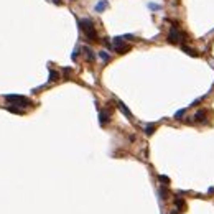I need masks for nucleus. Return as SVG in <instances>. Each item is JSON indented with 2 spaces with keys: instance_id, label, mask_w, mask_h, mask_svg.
<instances>
[{
  "instance_id": "f257e3e1",
  "label": "nucleus",
  "mask_w": 214,
  "mask_h": 214,
  "mask_svg": "<svg viewBox=\"0 0 214 214\" xmlns=\"http://www.w3.org/2000/svg\"><path fill=\"white\" fill-rule=\"evenodd\" d=\"M79 26H81V30L84 32L86 38H87V41L94 43L97 41V32H96V26H94L92 20L91 18H82V20H79Z\"/></svg>"
},
{
  "instance_id": "f03ea898",
  "label": "nucleus",
  "mask_w": 214,
  "mask_h": 214,
  "mask_svg": "<svg viewBox=\"0 0 214 214\" xmlns=\"http://www.w3.org/2000/svg\"><path fill=\"white\" fill-rule=\"evenodd\" d=\"M112 45H114V50L117 51L119 54H124V53H127V51L130 50V46H128L127 43H124V38H122V36H115Z\"/></svg>"
},
{
  "instance_id": "7ed1b4c3",
  "label": "nucleus",
  "mask_w": 214,
  "mask_h": 214,
  "mask_svg": "<svg viewBox=\"0 0 214 214\" xmlns=\"http://www.w3.org/2000/svg\"><path fill=\"white\" fill-rule=\"evenodd\" d=\"M5 100H8V102H15V104H20V106H23V107L32 106V102H30L26 97L18 96V94H7V96H5Z\"/></svg>"
},
{
  "instance_id": "20e7f679",
  "label": "nucleus",
  "mask_w": 214,
  "mask_h": 214,
  "mask_svg": "<svg viewBox=\"0 0 214 214\" xmlns=\"http://www.w3.org/2000/svg\"><path fill=\"white\" fill-rule=\"evenodd\" d=\"M181 36H183L181 32H180V30L176 28V25H175V26H171L170 32H168V41L176 45V43H180V38H181Z\"/></svg>"
},
{
  "instance_id": "39448f33",
  "label": "nucleus",
  "mask_w": 214,
  "mask_h": 214,
  "mask_svg": "<svg viewBox=\"0 0 214 214\" xmlns=\"http://www.w3.org/2000/svg\"><path fill=\"white\" fill-rule=\"evenodd\" d=\"M109 120H111V119H109V112H107V111H100L99 112V124L100 125H106Z\"/></svg>"
},
{
  "instance_id": "423d86ee",
  "label": "nucleus",
  "mask_w": 214,
  "mask_h": 214,
  "mask_svg": "<svg viewBox=\"0 0 214 214\" xmlns=\"http://www.w3.org/2000/svg\"><path fill=\"white\" fill-rule=\"evenodd\" d=\"M82 51H84V54H86V58H87V61H91V63H92V61L96 59V54H94V51L91 50L89 46H84V48H82Z\"/></svg>"
},
{
  "instance_id": "0eeeda50",
  "label": "nucleus",
  "mask_w": 214,
  "mask_h": 214,
  "mask_svg": "<svg viewBox=\"0 0 214 214\" xmlns=\"http://www.w3.org/2000/svg\"><path fill=\"white\" fill-rule=\"evenodd\" d=\"M107 7H109V2H107V0H100L99 4L96 5V12H97V13H100V12H104Z\"/></svg>"
},
{
  "instance_id": "6e6552de",
  "label": "nucleus",
  "mask_w": 214,
  "mask_h": 214,
  "mask_svg": "<svg viewBox=\"0 0 214 214\" xmlns=\"http://www.w3.org/2000/svg\"><path fill=\"white\" fill-rule=\"evenodd\" d=\"M204 119H206V112H204V111H198L196 114H194V120L199 122V124H203Z\"/></svg>"
},
{
  "instance_id": "1a4fd4ad",
  "label": "nucleus",
  "mask_w": 214,
  "mask_h": 214,
  "mask_svg": "<svg viewBox=\"0 0 214 214\" xmlns=\"http://www.w3.org/2000/svg\"><path fill=\"white\" fill-rule=\"evenodd\" d=\"M119 109L122 111V114H125L128 119H132V114H130V111H128L127 107H125V104H124V102H119Z\"/></svg>"
},
{
  "instance_id": "9d476101",
  "label": "nucleus",
  "mask_w": 214,
  "mask_h": 214,
  "mask_svg": "<svg viewBox=\"0 0 214 214\" xmlns=\"http://www.w3.org/2000/svg\"><path fill=\"white\" fill-rule=\"evenodd\" d=\"M181 50L183 51H186V54H189V56H198V53L194 50H191V48H188V46H185V45H183L181 46Z\"/></svg>"
},
{
  "instance_id": "9b49d317",
  "label": "nucleus",
  "mask_w": 214,
  "mask_h": 214,
  "mask_svg": "<svg viewBox=\"0 0 214 214\" xmlns=\"http://www.w3.org/2000/svg\"><path fill=\"white\" fill-rule=\"evenodd\" d=\"M58 78H59V74L56 71H53V69H50V81L54 82V81H58Z\"/></svg>"
},
{
  "instance_id": "f8f14e48",
  "label": "nucleus",
  "mask_w": 214,
  "mask_h": 214,
  "mask_svg": "<svg viewBox=\"0 0 214 214\" xmlns=\"http://www.w3.org/2000/svg\"><path fill=\"white\" fill-rule=\"evenodd\" d=\"M99 58H100V59L104 61V63H107V61L111 59V56L107 54V51H100V53H99Z\"/></svg>"
},
{
  "instance_id": "ddd939ff",
  "label": "nucleus",
  "mask_w": 214,
  "mask_h": 214,
  "mask_svg": "<svg viewBox=\"0 0 214 214\" xmlns=\"http://www.w3.org/2000/svg\"><path fill=\"white\" fill-rule=\"evenodd\" d=\"M8 111H10L12 114H18V115H23V114H25L21 109H17V107H8Z\"/></svg>"
},
{
  "instance_id": "4468645a",
  "label": "nucleus",
  "mask_w": 214,
  "mask_h": 214,
  "mask_svg": "<svg viewBox=\"0 0 214 214\" xmlns=\"http://www.w3.org/2000/svg\"><path fill=\"white\" fill-rule=\"evenodd\" d=\"M153 130H155V125H147V127H145V133H147V135H152Z\"/></svg>"
},
{
  "instance_id": "2eb2a0df",
  "label": "nucleus",
  "mask_w": 214,
  "mask_h": 214,
  "mask_svg": "<svg viewBox=\"0 0 214 214\" xmlns=\"http://www.w3.org/2000/svg\"><path fill=\"white\" fill-rule=\"evenodd\" d=\"M148 8H150V10H161V5H158V4H148Z\"/></svg>"
},
{
  "instance_id": "dca6fc26",
  "label": "nucleus",
  "mask_w": 214,
  "mask_h": 214,
  "mask_svg": "<svg viewBox=\"0 0 214 214\" xmlns=\"http://www.w3.org/2000/svg\"><path fill=\"white\" fill-rule=\"evenodd\" d=\"M158 180H160L161 183H166V185L170 183V178H168V176H165V175H160V176H158Z\"/></svg>"
},
{
  "instance_id": "f3484780",
  "label": "nucleus",
  "mask_w": 214,
  "mask_h": 214,
  "mask_svg": "<svg viewBox=\"0 0 214 214\" xmlns=\"http://www.w3.org/2000/svg\"><path fill=\"white\" fill-rule=\"evenodd\" d=\"M78 54H79V48H74V51H73L71 58H73V59H76V58H78Z\"/></svg>"
},
{
  "instance_id": "a211bd4d",
  "label": "nucleus",
  "mask_w": 214,
  "mask_h": 214,
  "mask_svg": "<svg viewBox=\"0 0 214 214\" xmlns=\"http://www.w3.org/2000/svg\"><path fill=\"white\" fill-rule=\"evenodd\" d=\"M183 114H185V111H178V112L175 114V117H176V119H180V117H183Z\"/></svg>"
},
{
  "instance_id": "6ab92c4d",
  "label": "nucleus",
  "mask_w": 214,
  "mask_h": 214,
  "mask_svg": "<svg viewBox=\"0 0 214 214\" xmlns=\"http://www.w3.org/2000/svg\"><path fill=\"white\" fill-rule=\"evenodd\" d=\"M53 2H54L56 5H61V0H53Z\"/></svg>"
}]
</instances>
